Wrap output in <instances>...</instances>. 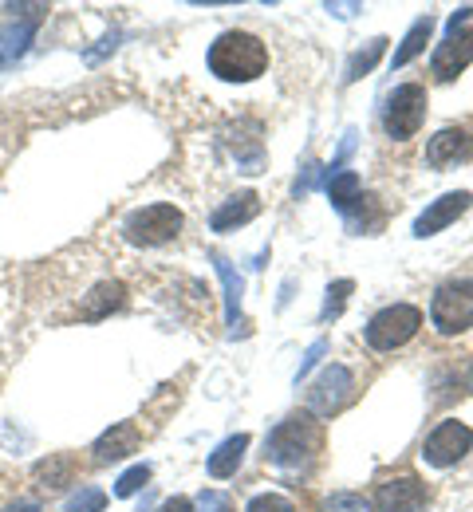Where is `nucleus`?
I'll return each mask as SVG.
<instances>
[{"label":"nucleus","mask_w":473,"mask_h":512,"mask_svg":"<svg viewBox=\"0 0 473 512\" xmlns=\"http://www.w3.org/2000/svg\"><path fill=\"white\" fill-rule=\"evenodd\" d=\"M473 158V134L462 127L438 130L426 146V162L430 166H454V162H470Z\"/></svg>","instance_id":"nucleus-12"},{"label":"nucleus","mask_w":473,"mask_h":512,"mask_svg":"<svg viewBox=\"0 0 473 512\" xmlns=\"http://www.w3.org/2000/svg\"><path fill=\"white\" fill-rule=\"evenodd\" d=\"M470 205H473V193H466V190L442 193L438 201H430V205L418 213V221H414V237H434V233H442V229L454 225Z\"/></svg>","instance_id":"nucleus-10"},{"label":"nucleus","mask_w":473,"mask_h":512,"mask_svg":"<svg viewBox=\"0 0 473 512\" xmlns=\"http://www.w3.org/2000/svg\"><path fill=\"white\" fill-rule=\"evenodd\" d=\"M269 67V48L253 32H221L209 48V71L225 83H253Z\"/></svg>","instance_id":"nucleus-1"},{"label":"nucleus","mask_w":473,"mask_h":512,"mask_svg":"<svg viewBox=\"0 0 473 512\" xmlns=\"http://www.w3.org/2000/svg\"><path fill=\"white\" fill-rule=\"evenodd\" d=\"M32 477L44 489H64V485H71V477H75V457L71 453H52V457H44V461L32 465Z\"/></svg>","instance_id":"nucleus-19"},{"label":"nucleus","mask_w":473,"mask_h":512,"mask_svg":"<svg viewBox=\"0 0 473 512\" xmlns=\"http://www.w3.org/2000/svg\"><path fill=\"white\" fill-rule=\"evenodd\" d=\"M182 233V209H174L170 201H154V205H142L135 209L127 221H123V237L131 245L142 249H154V245H166Z\"/></svg>","instance_id":"nucleus-2"},{"label":"nucleus","mask_w":473,"mask_h":512,"mask_svg":"<svg viewBox=\"0 0 473 512\" xmlns=\"http://www.w3.org/2000/svg\"><path fill=\"white\" fill-rule=\"evenodd\" d=\"M257 213H261V197H257V193H237V197H229L221 209H213L209 229H213V233H233V229L249 225Z\"/></svg>","instance_id":"nucleus-14"},{"label":"nucleus","mask_w":473,"mask_h":512,"mask_svg":"<svg viewBox=\"0 0 473 512\" xmlns=\"http://www.w3.org/2000/svg\"><path fill=\"white\" fill-rule=\"evenodd\" d=\"M158 512H194V501L190 497H174V501H166Z\"/></svg>","instance_id":"nucleus-30"},{"label":"nucleus","mask_w":473,"mask_h":512,"mask_svg":"<svg viewBox=\"0 0 473 512\" xmlns=\"http://www.w3.org/2000/svg\"><path fill=\"white\" fill-rule=\"evenodd\" d=\"M430 32H434V16L426 12V16H418V20L410 24V32L403 36V44H399V52H395V67H406L414 56H422L426 44H430Z\"/></svg>","instance_id":"nucleus-21"},{"label":"nucleus","mask_w":473,"mask_h":512,"mask_svg":"<svg viewBox=\"0 0 473 512\" xmlns=\"http://www.w3.org/2000/svg\"><path fill=\"white\" fill-rule=\"evenodd\" d=\"M245 449H249V434H233V438H225L221 446L209 453V477H217V481L233 477L237 465L245 461Z\"/></svg>","instance_id":"nucleus-18"},{"label":"nucleus","mask_w":473,"mask_h":512,"mask_svg":"<svg viewBox=\"0 0 473 512\" xmlns=\"http://www.w3.org/2000/svg\"><path fill=\"white\" fill-rule=\"evenodd\" d=\"M138 442H142V434H138L135 422H115L107 434H99L95 438V446H91V453H95V461H123V457H131V453H138Z\"/></svg>","instance_id":"nucleus-13"},{"label":"nucleus","mask_w":473,"mask_h":512,"mask_svg":"<svg viewBox=\"0 0 473 512\" xmlns=\"http://www.w3.org/2000/svg\"><path fill=\"white\" fill-rule=\"evenodd\" d=\"M351 394H355V379H351V371L347 367H324L320 371V379L308 386V410L312 414H320V418H332L339 414L347 402H351Z\"/></svg>","instance_id":"nucleus-8"},{"label":"nucleus","mask_w":473,"mask_h":512,"mask_svg":"<svg viewBox=\"0 0 473 512\" xmlns=\"http://www.w3.org/2000/svg\"><path fill=\"white\" fill-rule=\"evenodd\" d=\"M379 512H422L426 509V485L418 477H395L379 485Z\"/></svg>","instance_id":"nucleus-11"},{"label":"nucleus","mask_w":473,"mask_h":512,"mask_svg":"<svg viewBox=\"0 0 473 512\" xmlns=\"http://www.w3.org/2000/svg\"><path fill=\"white\" fill-rule=\"evenodd\" d=\"M332 16H339V20H351L355 12H359V4H324Z\"/></svg>","instance_id":"nucleus-31"},{"label":"nucleus","mask_w":473,"mask_h":512,"mask_svg":"<svg viewBox=\"0 0 473 512\" xmlns=\"http://www.w3.org/2000/svg\"><path fill=\"white\" fill-rule=\"evenodd\" d=\"M146 481H150V465H131V469L115 481V497H135Z\"/></svg>","instance_id":"nucleus-25"},{"label":"nucleus","mask_w":473,"mask_h":512,"mask_svg":"<svg viewBox=\"0 0 473 512\" xmlns=\"http://www.w3.org/2000/svg\"><path fill=\"white\" fill-rule=\"evenodd\" d=\"M470 390H473V371H470Z\"/></svg>","instance_id":"nucleus-33"},{"label":"nucleus","mask_w":473,"mask_h":512,"mask_svg":"<svg viewBox=\"0 0 473 512\" xmlns=\"http://www.w3.org/2000/svg\"><path fill=\"white\" fill-rule=\"evenodd\" d=\"M355 292V280H336V284H328V296H324V308H320V320L332 323L343 316V308H347V296Z\"/></svg>","instance_id":"nucleus-23"},{"label":"nucleus","mask_w":473,"mask_h":512,"mask_svg":"<svg viewBox=\"0 0 473 512\" xmlns=\"http://www.w3.org/2000/svg\"><path fill=\"white\" fill-rule=\"evenodd\" d=\"M245 512H296V505H292L288 497L261 493V497H253V501H249V509H245Z\"/></svg>","instance_id":"nucleus-27"},{"label":"nucleus","mask_w":473,"mask_h":512,"mask_svg":"<svg viewBox=\"0 0 473 512\" xmlns=\"http://www.w3.org/2000/svg\"><path fill=\"white\" fill-rule=\"evenodd\" d=\"M324 351H328V343H324V339H316V343L304 351V359H300V371H296V383H300V379H308V371L320 363V355H324Z\"/></svg>","instance_id":"nucleus-28"},{"label":"nucleus","mask_w":473,"mask_h":512,"mask_svg":"<svg viewBox=\"0 0 473 512\" xmlns=\"http://www.w3.org/2000/svg\"><path fill=\"white\" fill-rule=\"evenodd\" d=\"M418 327H422V312L418 308L391 304V308H383V312L371 316V323H367V343L375 351H395V347H403V343H410L418 335Z\"/></svg>","instance_id":"nucleus-5"},{"label":"nucleus","mask_w":473,"mask_h":512,"mask_svg":"<svg viewBox=\"0 0 473 512\" xmlns=\"http://www.w3.org/2000/svg\"><path fill=\"white\" fill-rule=\"evenodd\" d=\"M383 52H387V40H383V36H375V40H371L363 52H355V56H351V64H347V75H343V79H347V83L363 79L371 67L383 60Z\"/></svg>","instance_id":"nucleus-22"},{"label":"nucleus","mask_w":473,"mask_h":512,"mask_svg":"<svg viewBox=\"0 0 473 512\" xmlns=\"http://www.w3.org/2000/svg\"><path fill=\"white\" fill-rule=\"evenodd\" d=\"M198 512H233V505H229L225 493H202L198 497Z\"/></svg>","instance_id":"nucleus-29"},{"label":"nucleus","mask_w":473,"mask_h":512,"mask_svg":"<svg viewBox=\"0 0 473 512\" xmlns=\"http://www.w3.org/2000/svg\"><path fill=\"white\" fill-rule=\"evenodd\" d=\"M473 8H458L450 16V28H446V40L434 48V75L438 79H458L466 67L473 64V28H462L470 20Z\"/></svg>","instance_id":"nucleus-6"},{"label":"nucleus","mask_w":473,"mask_h":512,"mask_svg":"<svg viewBox=\"0 0 473 512\" xmlns=\"http://www.w3.org/2000/svg\"><path fill=\"white\" fill-rule=\"evenodd\" d=\"M426 119V87L422 83H403L395 87V95L387 99V111H383V127L395 142L414 138L418 127Z\"/></svg>","instance_id":"nucleus-7"},{"label":"nucleus","mask_w":473,"mask_h":512,"mask_svg":"<svg viewBox=\"0 0 473 512\" xmlns=\"http://www.w3.org/2000/svg\"><path fill=\"white\" fill-rule=\"evenodd\" d=\"M103 509H107V493L95 489V485H83L68 501V512H103Z\"/></svg>","instance_id":"nucleus-24"},{"label":"nucleus","mask_w":473,"mask_h":512,"mask_svg":"<svg viewBox=\"0 0 473 512\" xmlns=\"http://www.w3.org/2000/svg\"><path fill=\"white\" fill-rule=\"evenodd\" d=\"M320 449V426L312 418H288L269 434V461L280 469H300Z\"/></svg>","instance_id":"nucleus-3"},{"label":"nucleus","mask_w":473,"mask_h":512,"mask_svg":"<svg viewBox=\"0 0 473 512\" xmlns=\"http://www.w3.org/2000/svg\"><path fill=\"white\" fill-rule=\"evenodd\" d=\"M36 28H40V20H12L0 28V71L28 52V44L36 40Z\"/></svg>","instance_id":"nucleus-17"},{"label":"nucleus","mask_w":473,"mask_h":512,"mask_svg":"<svg viewBox=\"0 0 473 512\" xmlns=\"http://www.w3.org/2000/svg\"><path fill=\"white\" fill-rule=\"evenodd\" d=\"M324 512H371V501L359 493H332L324 501Z\"/></svg>","instance_id":"nucleus-26"},{"label":"nucleus","mask_w":473,"mask_h":512,"mask_svg":"<svg viewBox=\"0 0 473 512\" xmlns=\"http://www.w3.org/2000/svg\"><path fill=\"white\" fill-rule=\"evenodd\" d=\"M473 449V430L466 422H442L430 438H426V446H422V457L430 461V465H438V469H446V465H458L466 453Z\"/></svg>","instance_id":"nucleus-9"},{"label":"nucleus","mask_w":473,"mask_h":512,"mask_svg":"<svg viewBox=\"0 0 473 512\" xmlns=\"http://www.w3.org/2000/svg\"><path fill=\"white\" fill-rule=\"evenodd\" d=\"M123 300H127V288H123L119 280H103V284H95L91 296L79 304V320H103V316L119 312Z\"/></svg>","instance_id":"nucleus-16"},{"label":"nucleus","mask_w":473,"mask_h":512,"mask_svg":"<svg viewBox=\"0 0 473 512\" xmlns=\"http://www.w3.org/2000/svg\"><path fill=\"white\" fill-rule=\"evenodd\" d=\"M4 512H40V501H32V497H20V501H12Z\"/></svg>","instance_id":"nucleus-32"},{"label":"nucleus","mask_w":473,"mask_h":512,"mask_svg":"<svg viewBox=\"0 0 473 512\" xmlns=\"http://www.w3.org/2000/svg\"><path fill=\"white\" fill-rule=\"evenodd\" d=\"M217 276H221V288H225V323H229V335H237V323H241V296H245V280L233 272V264L221 253H209Z\"/></svg>","instance_id":"nucleus-15"},{"label":"nucleus","mask_w":473,"mask_h":512,"mask_svg":"<svg viewBox=\"0 0 473 512\" xmlns=\"http://www.w3.org/2000/svg\"><path fill=\"white\" fill-rule=\"evenodd\" d=\"M324 190H328V197H332V205H336L339 213H351V205L363 201V197H359V193H363V182H359V174H351V170L324 174Z\"/></svg>","instance_id":"nucleus-20"},{"label":"nucleus","mask_w":473,"mask_h":512,"mask_svg":"<svg viewBox=\"0 0 473 512\" xmlns=\"http://www.w3.org/2000/svg\"><path fill=\"white\" fill-rule=\"evenodd\" d=\"M430 323L442 335H458L473 327V280H446L430 300Z\"/></svg>","instance_id":"nucleus-4"}]
</instances>
